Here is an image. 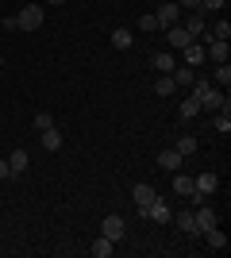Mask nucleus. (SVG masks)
<instances>
[{
	"mask_svg": "<svg viewBox=\"0 0 231 258\" xmlns=\"http://www.w3.org/2000/svg\"><path fill=\"white\" fill-rule=\"evenodd\" d=\"M193 97L200 100V108H208V112H220V108H227V97H223V93L212 85V81H197ZM227 112H231V108H227Z\"/></svg>",
	"mask_w": 231,
	"mask_h": 258,
	"instance_id": "nucleus-1",
	"label": "nucleus"
},
{
	"mask_svg": "<svg viewBox=\"0 0 231 258\" xmlns=\"http://www.w3.org/2000/svg\"><path fill=\"white\" fill-rule=\"evenodd\" d=\"M16 27H20V31H39V27H43V8H39V4H27V8L16 16Z\"/></svg>",
	"mask_w": 231,
	"mask_h": 258,
	"instance_id": "nucleus-2",
	"label": "nucleus"
},
{
	"mask_svg": "<svg viewBox=\"0 0 231 258\" xmlns=\"http://www.w3.org/2000/svg\"><path fill=\"white\" fill-rule=\"evenodd\" d=\"M123 231H127L123 216H104V220H100V235H104V239H112V243H120V239H123Z\"/></svg>",
	"mask_w": 231,
	"mask_h": 258,
	"instance_id": "nucleus-3",
	"label": "nucleus"
},
{
	"mask_svg": "<svg viewBox=\"0 0 231 258\" xmlns=\"http://www.w3.org/2000/svg\"><path fill=\"white\" fill-rule=\"evenodd\" d=\"M139 216H146V220H154V224H166V220H170L174 212H170V205H166L162 197H154L146 208H139Z\"/></svg>",
	"mask_w": 231,
	"mask_h": 258,
	"instance_id": "nucleus-4",
	"label": "nucleus"
},
{
	"mask_svg": "<svg viewBox=\"0 0 231 258\" xmlns=\"http://www.w3.org/2000/svg\"><path fill=\"white\" fill-rule=\"evenodd\" d=\"M193 220H197V231L204 235L208 227H216V208H212L208 201H200V205H197V212H193Z\"/></svg>",
	"mask_w": 231,
	"mask_h": 258,
	"instance_id": "nucleus-5",
	"label": "nucleus"
},
{
	"mask_svg": "<svg viewBox=\"0 0 231 258\" xmlns=\"http://www.w3.org/2000/svg\"><path fill=\"white\" fill-rule=\"evenodd\" d=\"M177 16H181L177 0H170V4H162V8L154 12V20H158V27H162V31H166V27H174V23H177Z\"/></svg>",
	"mask_w": 231,
	"mask_h": 258,
	"instance_id": "nucleus-6",
	"label": "nucleus"
},
{
	"mask_svg": "<svg viewBox=\"0 0 231 258\" xmlns=\"http://www.w3.org/2000/svg\"><path fill=\"white\" fill-rule=\"evenodd\" d=\"M166 39H170V46H174V50H181V46H189V43H193V35H189L185 27H181V23L166 27Z\"/></svg>",
	"mask_w": 231,
	"mask_h": 258,
	"instance_id": "nucleus-7",
	"label": "nucleus"
},
{
	"mask_svg": "<svg viewBox=\"0 0 231 258\" xmlns=\"http://www.w3.org/2000/svg\"><path fill=\"white\" fill-rule=\"evenodd\" d=\"M227 43H223V39H208V43H204V58H212V62H227Z\"/></svg>",
	"mask_w": 231,
	"mask_h": 258,
	"instance_id": "nucleus-8",
	"label": "nucleus"
},
{
	"mask_svg": "<svg viewBox=\"0 0 231 258\" xmlns=\"http://www.w3.org/2000/svg\"><path fill=\"white\" fill-rule=\"evenodd\" d=\"M193 189H197L200 197H212L216 189H220V177H216V173H200L197 181H193Z\"/></svg>",
	"mask_w": 231,
	"mask_h": 258,
	"instance_id": "nucleus-9",
	"label": "nucleus"
},
{
	"mask_svg": "<svg viewBox=\"0 0 231 258\" xmlns=\"http://www.w3.org/2000/svg\"><path fill=\"white\" fill-rule=\"evenodd\" d=\"M181 162H185V158L177 154V147H170V151H162V154H158V166H162V170H170V173H177V170H181Z\"/></svg>",
	"mask_w": 231,
	"mask_h": 258,
	"instance_id": "nucleus-10",
	"label": "nucleus"
},
{
	"mask_svg": "<svg viewBox=\"0 0 231 258\" xmlns=\"http://www.w3.org/2000/svg\"><path fill=\"white\" fill-rule=\"evenodd\" d=\"M181 27H185L193 39H197V35H204V31H208V27H204V12H200V8H197V12H189V20L181 23Z\"/></svg>",
	"mask_w": 231,
	"mask_h": 258,
	"instance_id": "nucleus-11",
	"label": "nucleus"
},
{
	"mask_svg": "<svg viewBox=\"0 0 231 258\" xmlns=\"http://www.w3.org/2000/svg\"><path fill=\"white\" fill-rule=\"evenodd\" d=\"M181 62H185V66H200V62H204V46H200V43L181 46Z\"/></svg>",
	"mask_w": 231,
	"mask_h": 258,
	"instance_id": "nucleus-12",
	"label": "nucleus"
},
{
	"mask_svg": "<svg viewBox=\"0 0 231 258\" xmlns=\"http://www.w3.org/2000/svg\"><path fill=\"white\" fill-rule=\"evenodd\" d=\"M27 151H12L8 154V170H12V177H20V173H27Z\"/></svg>",
	"mask_w": 231,
	"mask_h": 258,
	"instance_id": "nucleus-13",
	"label": "nucleus"
},
{
	"mask_svg": "<svg viewBox=\"0 0 231 258\" xmlns=\"http://www.w3.org/2000/svg\"><path fill=\"white\" fill-rule=\"evenodd\" d=\"M150 62H154V70H158V74H174V70H177V58H174V54H166V50H158Z\"/></svg>",
	"mask_w": 231,
	"mask_h": 258,
	"instance_id": "nucleus-14",
	"label": "nucleus"
},
{
	"mask_svg": "<svg viewBox=\"0 0 231 258\" xmlns=\"http://www.w3.org/2000/svg\"><path fill=\"white\" fill-rule=\"evenodd\" d=\"M170 220H177V227H181L185 235H193V239L200 235V231H197V220H193V208H189V212H177V216H170Z\"/></svg>",
	"mask_w": 231,
	"mask_h": 258,
	"instance_id": "nucleus-15",
	"label": "nucleus"
},
{
	"mask_svg": "<svg viewBox=\"0 0 231 258\" xmlns=\"http://www.w3.org/2000/svg\"><path fill=\"white\" fill-rule=\"evenodd\" d=\"M131 197H135V208H146V205H150V201H154L158 193H154L150 185H135V189H131Z\"/></svg>",
	"mask_w": 231,
	"mask_h": 258,
	"instance_id": "nucleus-16",
	"label": "nucleus"
},
{
	"mask_svg": "<svg viewBox=\"0 0 231 258\" xmlns=\"http://www.w3.org/2000/svg\"><path fill=\"white\" fill-rule=\"evenodd\" d=\"M177 116H181V119H197L200 116V100L197 97H185V100H181V108H177Z\"/></svg>",
	"mask_w": 231,
	"mask_h": 258,
	"instance_id": "nucleus-17",
	"label": "nucleus"
},
{
	"mask_svg": "<svg viewBox=\"0 0 231 258\" xmlns=\"http://www.w3.org/2000/svg\"><path fill=\"white\" fill-rule=\"evenodd\" d=\"M131 31H127V27H116V31H112V46H116V50H131Z\"/></svg>",
	"mask_w": 231,
	"mask_h": 258,
	"instance_id": "nucleus-18",
	"label": "nucleus"
},
{
	"mask_svg": "<svg viewBox=\"0 0 231 258\" xmlns=\"http://www.w3.org/2000/svg\"><path fill=\"white\" fill-rule=\"evenodd\" d=\"M154 93H158V97H170V93H177L174 74H158V81H154Z\"/></svg>",
	"mask_w": 231,
	"mask_h": 258,
	"instance_id": "nucleus-19",
	"label": "nucleus"
},
{
	"mask_svg": "<svg viewBox=\"0 0 231 258\" xmlns=\"http://www.w3.org/2000/svg\"><path fill=\"white\" fill-rule=\"evenodd\" d=\"M112 250H116V243H112V239H104V235H100L97 243H93V247H89V254H93V258H108Z\"/></svg>",
	"mask_w": 231,
	"mask_h": 258,
	"instance_id": "nucleus-20",
	"label": "nucleus"
},
{
	"mask_svg": "<svg viewBox=\"0 0 231 258\" xmlns=\"http://www.w3.org/2000/svg\"><path fill=\"white\" fill-rule=\"evenodd\" d=\"M58 147H62V131H58V127H46L43 131V151H58Z\"/></svg>",
	"mask_w": 231,
	"mask_h": 258,
	"instance_id": "nucleus-21",
	"label": "nucleus"
},
{
	"mask_svg": "<svg viewBox=\"0 0 231 258\" xmlns=\"http://www.w3.org/2000/svg\"><path fill=\"white\" fill-rule=\"evenodd\" d=\"M204 239H208L212 250H223V247H227V235H223L220 227H208V231H204Z\"/></svg>",
	"mask_w": 231,
	"mask_h": 258,
	"instance_id": "nucleus-22",
	"label": "nucleus"
},
{
	"mask_svg": "<svg viewBox=\"0 0 231 258\" xmlns=\"http://www.w3.org/2000/svg\"><path fill=\"white\" fill-rule=\"evenodd\" d=\"M174 85H177V89L193 85V66H177V70H174Z\"/></svg>",
	"mask_w": 231,
	"mask_h": 258,
	"instance_id": "nucleus-23",
	"label": "nucleus"
},
{
	"mask_svg": "<svg viewBox=\"0 0 231 258\" xmlns=\"http://www.w3.org/2000/svg\"><path fill=\"white\" fill-rule=\"evenodd\" d=\"M212 127L220 131V135H227V131H231V112H227V108H220V112H216V119H212Z\"/></svg>",
	"mask_w": 231,
	"mask_h": 258,
	"instance_id": "nucleus-24",
	"label": "nucleus"
},
{
	"mask_svg": "<svg viewBox=\"0 0 231 258\" xmlns=\"http://www.w3.org/2000/svg\"><path fill=\"white\" fill-rule=\"evenodd\" d=\"M177 154H181V158L197 154V139H193V135H181V139H177Z\"/></svg>",
	"mask_w": 231,
	"mask_h": 258,
	"instance_id": "nucleus-25",
	"label": "nucleus"
},
{
	"mask_svg": "<svg viewBox=\"0 0 231 258\" xmlns=\"http://www.w3.org/2000/svg\"><path fill=\"white\" fill-rule=\"evenodd\" d=\"M174 193L189 197V193H193V177H185V173H177V177H174Z\"/></svg>",
	"mask_w": 231,
	"mask_h": 258,
	"instance_id": "nucleus-26",
	"label": "nucleus"
},
{
	"mask_svg": "<svg viewBox=\"0 0 231 258\" xmlns=\"http://www.w3.org/2000/svg\"><path fill=\"white\" fill-rule=\"evenodd\" d=\"M208 35H212V39H223V43H227V39H231V23H227V20H220Z\"/></svg>",
	"mask_w": 231,
	"mask_h": 258,
	"instance_id": "nucleus-27",
	"label": "nucleus"
},
{
	"mask_svg": "<svg viewBox=\"0 0 231 258\" xmlns=\"http://www.w3.org/2000/svg\"><path fill=\"white\" fill-rule=\"evenodd\" d=\"M216 81H220L223 89L231 85V66H227V62H220V66H216Z\"/></svg>",
	"mask_w": 231,
	"mask_h": 258,
	"instance_id": "nucleus-28",
	"label": "nucleus"
},
{
	"mask_svg": "<svg viewBox=\"0 0 231 258\" xmlns=\"http://www.w3.org/2000/svg\"><path fill=\"white\" fill-rule=\"evenodd\" d=\"M46 127H54V116H50V112H39V116H35V131H46Z\"/></svg>",
	"mask_w": 231,
	"mask_h": 258,
	"instance_id": "nucleus-29",
	"label": "nucleus"
},
{
	"mask_svg": "<svg viewBox=\"0 0 231 258\" xmlns=\"http://www.w3.org/2000/svg\"><path fill=\"white\" fill-rule=\"evenodd\" d=\"M227 0H200V12H223Z\"/></svg>",
	"mask_w": 231,
	"mask_h": 258,
	"instance_id": "nucleus-30",
	"label": "nucleus"
},
{
	"mask_svg": "<svg viewBox=\"0 0 231 258\" xmlns=\"http://www.w3.org/2000/svg\"><path fill=\"white\" fill-rule=\"evenodd\" d=\"M139 31H158V20H154V16H143V20H139Z\"/></svg>",
	"mask_w": 231,
	"mask_h": 258,
	"instance_id": "nucleus-31",
	"label": "nucleus"
},
{
	"mask_svg": "<svg viewBox=\"0 0 231 258\" xmlns=\"http://www.w3.org/2000/svg\"><path fill=\"white\" fill-rule=\"evenodd\" d=\"M177 8H189V12H197V8H200V0H177Z\"/></svg>",
	"mask_w": 231,
	"mask_h": 258,
	"instance_id": "nucleus-32",
	"label": "nucleus"
},
{
	"mask_svg": "<svg viewBox=\"0 0 231 258\" xmlns=\"http://www.w3.org/2000/svg\"><path fill=\"white\" fill-rule=\"evenodd\" d=\"M4 177H12V170H8V158H0V181Z\"/></svg>",
	"mask_w": 231,
	"mask_h": 258,
	"instance_id": "nucleus-33",
	"label": "nucleus"
},
{
	"mask_svg": "<svg viewBox=\"0 0 231 258\" xmlns=\"http://www.w3.org/2000/svg\"><path fill=\"white\" fill-rule=\"evenodd\" d=\"M46 4H66V0H46Z\"/></svg>",
	"mask_w": 231,
	"mask_h": 258,
	"instance_id": "nucleus-34",
	"label": "nucleus"
},
{
	"mask_svg": "<svg viewBox=\"0 0 231 258\" xmlns=\"http://www.w3.org/2000/svg\"><path fill=\"white\" fill-rule=\"evenodd\" d=\"M0 74H4V66H0Z\"/></svg>",
	"mask_w": 231,
	"mask_h": 258,
	"instance_id": "nucleus-35",
	"label": "nucleus"
}]
</instances>
